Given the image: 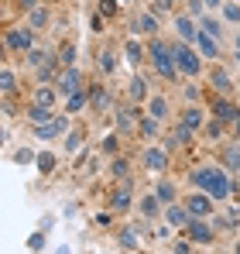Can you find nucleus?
<instances>
[{
  "instance_id": "nucleus-1",
  "label": "nucleus",
  "mask_w": 240,
  "mask_h": 254,
  "mask_svg": "<svg viewBox=\"0 0 240 254\" xmlns=\"http://www.w3.org/2000/svg\"><path fill=\"white\" fill-rule=\"evenodd\" d=\"M189 182L199 186L209 199H227V196L234 192V182H230L227 169H216V165H209V162L199 165L196 172H189Z\"/></svg>"
},
{
  "instance_id": "nucleus-2",
  "label": "nucleus",
  "mask_w": 240,
  "mask_h": 254,
  "mask_svg": "<svg viewBox=\"0 0 240 254\" xmlns=\"http://www.w3.org/2000/svg\"><path fill=\"white\" fill-rule=\"evenodd\" d=\"M148 59H151V65H155V72H158V76H165L168 83H175V79H179L175 55H172V48H168L165 42H158V38H155V42L148 45Z\"/></svg>"
},
{
  "instance_id": "nucleus-3",
  "label": "nucleus",
  "mask_w": 240,
  "mask_h": 254,
  "mask_svg": "<svg viewBox=\"0 0 240 254\" xmlns=\"http://www.w3.org/2000/svg\"><path fill=\"white\" fill-rule=\"evenodd\" d=\"M172 55H175V65H179L182 76H185V72H189V76H199V72H202V55L189 42L172 45Z\"/></svg>"
},
{
  "instance_id": "nucleus-4",
  "label": "nucleus",
  "mask_w": 240,
  "mask_h": 254,
  "mask_svg": "<svg viewBox=\"0 0 240 254\" xmlns=\"http://www.w3.org/2000/svg\"><path fill=\"white\" fill-rule=\"evenodd\" d=\"M35 42V28L24 24V28H7V52H31Z\"/></svg>"
},
{
  "instance_id": "nucleus-5",
  "label": "nucleus",
  "mask_w": 240,
  "mask_h": 254,
  "mask_svg": "<svg viewBox=\"0 0 240 254\" xmlns=\"http://www.w3.org/2000/svg\"><path fill=\"white\" fill-rule=\"evenodd\" d=\"M182 203H185V210L192 213V216H199V220L213 216V203H209V196H206V192H189Z\"/></svg>"
},
{
  "instance_id": "nucleus-6",
  "label": "nucleus",
  "mask_w": 240,
  "mask_h": 254,
  "mask_svg": "<svg viewBox=\"0 0 240 254\" xmlns=\"http://www.w3.org/2000/svg\"><path fill=\"white\" fill-rule=\"evenodd\" d=\"M175 31H179L182 42H189V45H196V38H199L196 17H189V14H179V17H175Z\"/></svg>"
},
{
  "instance_id": "nucleus-7",
  "label": "nucleus",
  "mask_w": 240,
  "mask_h": 254,
  "mask_svg": "<svg viewBox=\"0 0 240 254\" xmlns=\"http://www.w3.org/2000/svg\"><path fill=\"white\" fill-rule=\"evenodd\" d=\"M165 220H168V227H189L192 213L185 210V203H172V206H165Z\"/></svg>"
},
{
  "instance_id": "nucleus-8",
  "label": "nucleus",
  "mask_w": 240,
  "mask_h": 254,
  "mask_svg": "<svg viewBox=\"0 0 240 254\" xmlns=\"http://www.w3.org/2000/svg\"><path fill=\"white\" fill-rule=\"evenodd\" d=\"M141 162H144V169H151V172H165V169H168V151H161V148H148V151L141 155Z\"/></svg>"
},
{
  "instance_id": "nucleus-9",
  "label": "nucleus",
  "mask_w": 240,
  "mask_h": 254,
  "mask_svg": "<svg viewBox=\"0 0 240 254\" xmlns=\"http://www.w3.org/2000/svg\"><path fill=\"white\" fill-rule=\"evenodd\" d=\"M76 89H82V79H79V69L76 65H69L65 72H62V79H59V93H65V96H72Z\"/></svg>"
},
{
  "instance_id": "nucleus-10",
  "label": "nucleus",
  "mask_w": 240,
  "mask_h": 254,
  "mask_svg": "<svg viewBox=\"0 0 240 254\" xmlns=\"http://www.w3.org/2000/svg\"><path fill=\"white\" fill-rule=\"evenodd\" d=\"M213 117H216V121H223V124H230V121L237 124L240 110L230 103V100H216V103H213Z\"/></svg>"
},
{
  "instance_id": "nucleus-11",
  "label": "nucleus",
  "mask_w": 240,
  "mask_h": 254,
  "mask_svg": "<svg viewBox=\"0 0 240 254\" xmlns=\"http://www.w3.org/2000/svg\"><path fill=\"white\" fill-rule=\"evenodd\" d=\"M196 48H199L202 59H209V62H216V55H220V42H216V38H209L206 31H199V38H196Z\"/></svg>"
},
{
  "instance_id": "nucleus-12",
  "label": "nucleus",
  "mask_w": 240,
  "mask_h": 254,
  "mask_svg": "<svg viewBox=\"0 0 240 254\" xmlns=\"http://www.w3.org/2000/svg\"><path fill=\"white\" fill-rule=\"evenodd\" d=\"M209 86H213L216 93H230L234 79H230V72H227L223 65H213V72H209Z\"/></svg>"
},
{
  "instance_id": "nucleus-13",
  "label": "nucleus",
  "mask_w": 240,
  "mask_h": 254,
  "mask_svg": "<svg viewBox=\"0 0 240 254\" xmlns=\"http://www.w3.org/2000/svg\"><path fill=\"white\" fill-rule=\"evenodd\" d=\"M148 114H151L155 121H168V114H172V103H168L165 96H151V100H148Z\"/></svg>"
},
{
  "instance_id": "nucleus-14",
  "label": "nucleus",
  "mask_w": 240,
  "mask_h": 254,
  "mask_svg": "<svg viewBox=\"0 0 240 254\" xmlns=\"http://www.w3.org/2000/svg\"><path fill=\"white\" fill-rule=\"evenodd\" d=\"M189 237H192L196 244H209V241H213V230L202 223L199 216H192V223H189Z\"/></svg>"
},
{
  "instance_id": "nucleus-15",
  "label": "nucleus",
  "mask_w": 240,
  "mask_h": 254,
  "mask_svg": "<svg viewBox=\"0 0 240 254\" xmlns=\"http://www.w3.org/2000/svg\"><path fill=\"white\" fill-rule=\"evenodd\" d=\"M220 158H223V169L227 172H240V144H227Z\"/></svg>"
},
{
  "instance_id": "nucleus-16",
  "label": "nucleus",
  "mask_w": 240,
  "mask_h": 254,
  "mask_svg": "<svg viewBox=\"0 0 240 254\" xmlns=\"http://www.w3.org/2000/svg\"><path fill=\"white\" fill-rule=\"evenodd\" d=\"M28 121H31L35 127H38V124H52V121H55V110H52V107H38V103H35V107L28 110Z\"/></svg>"
},
{
  "instance_id": "nucleus-17",
  "label": "nucleus",
  "mask_w": 240,
  "mask_h": 254,
  "mask_svg": "<svg viewBox=\"0 0 240 254\" xmlns=\"http://www.w3.org/2000/svg\"><path fill=\"white\" fill-rule=\"evenodd\" d=\"M137 31H141V35H155V31H158V14H151V10L137 14Z\"/></svg>"
},
{
  "instance_id": "nucleus-18",
  "label": "nucleus",
  "mask_w": 240,
  "mask_h": 254,
  "mask_svg": "<svg viewBox=\"0 0 240 254\" xmlns=\"http://www.w3.org/2000/svg\"><path fill=\"white\" fill-rule=\"evenodd\" d=\"M202 121H206V114H202L199 107H185V114H182V124L189 127V130H199Z\"/></svg>"
},
{
  "instance_id": "nucleus-19",
  "label": "nucleus",
  "mask_w": 240,
  "mask_h": 254,
  "mask_svg": "<svg viewBox=\"0 0 240 254\" xmlns=\"http://www.w3.org/2000/svg\"><path fill=\"white\" fill-rule=\"evenodd\" d=\"M199 31H206V35H209V38H216V42L223 38V24H220L216 17H209V14L199 17Z\"/></svg>"
},
{
  "instance_id": "nucleus-20",
  "label": "nucleus",
  "mask_w": 240,
  "mask_h": 254,
  "mask_svg": "<svg viewBox=\"0 0 240 254\" xmlns=\"http://www.w3.org/2000/svg\"><path fill=\"white\" fill-rule=\"evenodd\" d=\"M144 55H148V52H144V45H141V42H134V38H130V42L123 45V59H127L130 65H137Z\"/></svg>"
},
{
  "instance_id": "nucleus-21",
  "label": "nucleus",
  "mask_w": 240,
  "mask_h": 254,
  "mask_svg": "<svg viewBox=\"0 0 240 254\" xmlns=\"http://www.w3.org/2000/svg\"><path fill=\"white\" fill-rule=\"evenodd\" d=\"M161 206H165V203L158 199V192H148V196L141 199V213H144V216H158Z\"/></svg>"
},
{
  "instance_id": "nucleus-22",
  "label": "nucleus",
  "mask_w": 240,
  "mask_h": 254,
  "mask_svg": "<svg viewBox=\"0 0 240 254\" xmlns=\"http://www.w3.org/2000/svg\"><path fill=\"white\" fill-rule=\"evenodd\" d=\"M96 69H100V72H114V69H117V55H114L110 48H107V52H100V59H96Z\"/></svg>"
},
{
  "instance_id": "nucleus-23",
  "label": "nucleus",
  "mask_w": 240,
  "mask_h": 254,
  "mask_svg": "<svg viewBox=\"0 0 240 254\" xmlns=\"http://www.w3.org/2000/svg\"><path fill=\"white\" fill-rule=\"evenodd\" d=\"M144 93H148V89H144V79H141V76H134L130 86H127V96H130L134 103H141V100H144Z\"/></svg>"
},
{
  "instance_id": "nucleus-24",
  "label": "nucleus",
  "mask_w": 240,
  "mask_h": 254,
  "mask_svg": "<svg viewBox=\"0 0 240 254\" xmlns=\"http://www.w3.org/2000/svg\"><path fill=\"white\" fill-rule=\"evenodd\" d=\"M28 24H31L35 31H38V28H45V24H48V7H35V10L28 14Z\"/></svg>"
},
{
  "instance_id": "nucleus-25",
  "label": "nucleus",
  "mask_w": 240,
  "mask_h": 254,
  "mask_svg": "<svg viewBox=\"0 0 240 254\" xmlns=\"http://www.w3.org/2000/svg\"><path fill=\"white\" fill-rule=\"evenodd\" d=\"M155 192H158V199L165 203V206H172V203H175V186H172V182H158V189H155Z\"/></svg>"
},
{
  "instance_id": "nucleus-26",
  "label": "nucleus",
  "mask_w": 240,
  "mask_h": 254,
  "mask_svg": "<svg viewBox=\"0 0 240 254\" xmlns=\"http://www.w3.org/2000/svg\"><path fill=\"white\" fill-rule=\"evenodd\" d=\"M59 134H62V130L55 127V121H52V124H38V127H35V137H41V141H52V137H59Z\"/></svg>"
},
{
  "instance_id": "nucleus-27",
  "label": "nucleus",
  "mask_w": 240,
  "mask_h": 254,
  "mask_svg": "<svg viewBox=\"0 0 240 254\" xmlns=\"http://www.w3.org/2000/svg\"><path fill=\"white\" fill-rule=\"evenodd\" d=\"M35 103H38V107H52V103H55V89H52V86H41L38 93H35Z\"/></svg>"
},
{
  "instance_id": "nucleus-28",
  "label": "nucleus",
  "mask_w": 240,
  "mask_h": 254,
  "mask_svg": "<svg viewBox=\"0 0 240 254\" xmlns=\"http://www.w3.org/2000/svg\"><path fill=\"white\" fill-rule=\"evenodd\" d=\"M79 110H86V93L76 89V93L69 96V110H65V114H79Z\"/></svg>"
},
{
  "instance_id": "nucleus-29",
  "label": "nucleus",
  "mask_w": 240,
  "mask_h": 254,
  "mask_svg": "<svg viewBox=\"0 0 240 254\" xmlns=\"http://www.w3.org/2000/svg\"><path fill=\"white\" fill-rule=\"evenodd\" d=\"M110 206H114V210H127V206H130V192H127V189H117V192L110 196Z\"/></svg>"
},
{
  "instance_id": "nucleus-30",
  "label": "nucleus",
  "mask_w": 240,
  "mask_h": 254,
  "mask_svg": "<svg viewBox=\"0 0 240 254\" xmlns=\"http://www.w3.org/2000/svg\"><path fill=\"white\" fill-rule=\"evenodd\" d=\"M220 10H223V17H227V21H234V24L240 21V0H227Z\"/></svg>"
},
{
  "instance_id": "nucleus-31",
  "label": "nucleus",
  "mask_w": 240,
  "mask_h": 254,
  "mask_svg": "<svg viewBox=\"0 0 240 254\" xmlns=\"http://www.w3.org/2000/svg\"><path fill=\"white\" fill-rule=\"evenodd\" d=\"M141 134H144V137H148V141H155V137H158V121H155V117H148V121H141Z\"/></svg>"
},
{
  "instance_id": "nucleus-32",
  "label": "nucleus",
  "mask_w": 240,
  "mask_h": 254,
  "mask_svg": "<svg viewBox=\"0 0 240 254\" xmlns=\"http://www.w3.org/2000/svg\"><path fill=\"white\" fill-rule=\"evenodd\" d=\"M65 137H69V141H65V151H76V148H82V127H72Z\"/></svg>"
},
{
  "instance_id": "nucleus-33",
  "label": "nucleus",
  "mask_w": 240,
  "mask_h": 254,
  "mask_svg": "<svg viewBox=\"0 0 240 254\" xmlns=\"http://www.w3.org/2000/svg\"><path fill=\"white\" fill-rule=\"evenodd\" d=\"M107 107H110V96L100 86H93V110H107Z\"/></svg>"
},
{
  "instance_id": "nucleus-34",
  "label": "nucleus",
  "mask_w": 240,
  "mask_h": 254,
  "mask_svg": "<svg viewBox=\"0 0 240 254\" xmlns=\"http://www.w3.org/2000/svg\"><path fill=\"white\" fill-rule=\"evenodd\" d=\"M0 79H3V93H14V86H17V76H14V69H10V65H3V76H0Z\"/></svg>"
},
{
  "instance_id": "nucleus-35",
  "label": "nucleus",
  "mask_w": 240,
  "mask_h": 254,
  "mask_svg": "<svg viewBox=\"0 0 240 254\" xmlns=\"http://www.w3.org/2000/svg\"><path fill=\"white\" fill-rule=\"evenodd\" d=\"M38 172H41V175L55 172V155H48V151H45V155H38Z\"/></svg>"
},
{
  "instance_id": "nucleus-36",
  "label": "nucleus",
  "mask_w": 240,
  "mask_h": 254,
  "mask_svg": "<svg viewBox=\"0 0 240 254\" xmlns=\"http://www.w3.org/2000/svg\"><path fill=\"white\" fill-rule=\"evenodd\" d=\"M220 134H223V121H209L206 124V137L209 141H220Z\"/></svg>"
},
{
  "instance_id": "nucleus-37",
  "label": "nucleus",
  "mask_w": 240,
  "mask_h": 254,
  "mask_svg": "<svg viewBox=\"0 0 240 254\" xmlns=\"http://www.w3.org/2000/svg\"><path fill=\"white\" fill-rule=\"evenodd\" d=\"M120 241H123V248H130V251L137 248V234H134L130 227H123V230H120Z\"/></svg>"
},
{
  "instance_id": "nucleus-38",
  "label": "nucleus",
  "mask_w": 240,
  "mask_h": 254,
  "mask_svg": "<svg viewBox=\"0 0 240 254\" xmlns=\"http://www.w3.org/2000/svg\"><path fill=\"white\" fill-rule=\"evenodd\" d=\"M175 0H151V14H168Z\"/></svg>"
},
{
  "instance_id": "nucleus-39",
  "label": "nucleus",
  "mask_w": 240,
  "mask_h": 254,
  "mask_svg": "<svg viewBox=\"0 0 240 254\" xmlns=\"http://www.w3.org/2000/svg\"><path fill=\"white\" fill-rule=\"evenodd\" d=\"M28 248H31V251H41V248H45V230H38V234H31Z\"/></svg>"
},
{
  "instance_id": "nucleus-40",
  "label": "nucleus",
  "mask_w": 240,
  "mask_h": 254,
  "mask_svg": "<svg viewBox=\"0 0 240 254\" xmlns=\"http://www.w3.org/2000/svg\"><path fill=\"white\" fill-rule=\"evenodd\" d=\"M62 62H65V65L76 62V45H62Z\"/></svg>"
},
{
  "instance_id": "nucleus-41",
  "label": "nucleus",
  "mask_w": 240,
  "mask_h": 254,
  "mask_svg": "<svg viewBox=\"0 0 240 254\" xmlns=\"http://www.w3.org/2000/svg\"><path fill=\"white\" fill-rule=\"evenodd\" d=\"M14 158H17L21 165H24V162H35V151H28V148H17V155H14Z\"/></svg>"
},
{
  "instance_id": "nucleus-42",
  "label": "nucleus",
  "mask_w": 240,
  "mask_h": 254,
  "mask_svg": "<svg viewBox=\"0 0 240 254\" xmlns=\"http://www.w3.org/2000/svg\"><path fill=\"white\" fill-rule=\"evenodd\" d=\"M100 14L114 17V14H117V3H114V0H103V3H100Z\"/></svg>"
},
{
  "instance_id": "nucleus-43",
  "label": "nucleus",
  "mask_w": 240,
  "mask_h": 254,
  "mask_svg": "<svg viewBox=\"0 0 240 254\" xmlns=\"http://www.w3.org/2000/svg\"><path fill=\"white\" fill-rule=\"evenodd\" d=\"M103 151H117V134H110V137H103Z\"/></svg>"
},
{
  "instance_id": "nucleus-44",
  "label": "nucleus",
  "mask_w": 240,
  "mask_h": 254,
  "mask_svg": "<svg viewBox=\"0 0 240 254\" xmlns=\"http://www.w3.org/2000/svg\"><path fill=\"white\" fill-rule=\"evenodd\" d=\"M35 3H38V0H17V10H21V14H24V10H35Z\"/></svg>"
},
{
  "instance_id": "nucleus-45",
  "label": "nucleus",
  "mask_w": 240,
  "mask_h": 254,
  "mask_svg": "<svg viewBox=\"0 0 240 254\" xmlns=\"http://www.w3.org/2000/svg\"><path fill=\"white\" fill-rule=\"evenodd\" d=\"M114 175H127V162H123V158L114 162Z\"/></svg>"
},
{
  "instance_id": "nucleus-46",
  "label": "nucleus",
  "mask_w": 240,
  "mask_h": 254,
  "mask_svg": "<svg viewBox=\"0 0 240 254\" xmlns=\"http://www.w3.org/2000/svg\"><path fill=\"white\" fill-rule=\"evenodd\" d=\"M185 100H192V103H196V100H199V89H196V86H185Z\"/></svg>"
},
{
  "instance_id": "nucleus-47",
  "label": "nucleus",
  "mask_w": 240,
  "mask_h": 254,
  "mask_svg": "<svg viewBox=\"0 0 240 254\" xmlns=\"http://www.w3.org/2000/svg\"><path fill=\"white\" fill-rule=\"evenodd\" d=\"M96 227H110V213H96Z\"/></svg>"
},
{
  "instance_id": "nucleus-48",
  "label": "nucleus",
  "mask_w": 240,
  "mask_h": 254,
  "mask_svg": "<svg viewBox=\"0 0 240 254\" xmlns=\"http://www.w3.org/2000/svg\"><path fill=\"white\" fill-rule=\"evenodd\" d=\"M202 3H206V10H220L227 0H202Z\"/></svg>"
},
{
  "instance_id": "nucleus-49",
  "label": "nucleus",
  "mask_w": 240,
  "mask_h": 254,
  "mask_svg": "<svg viewBox=\"0 0 240 254\" xmlns=\"http://www.w3.org/2000/svg\"><path fill=\"white\" fill-rule=\"evenodd\" d=\"M55 127L59 130H69V117H55Z\"/></svg>"
},
{
  "instance_id": "nucleus-50",
  "label": "nucleus",
  "mask_w": 240,
  "mask_h": 254,
  "mask_svg": "<svg viewBox=\"0 0 240 254\" xmlns=\"http://www.w3.org/2000/svg\"><path fill=\"white\" fill-rule=\"evenodd\" d=\"M234 45H237V52H240V31H237V38H234Z\"/></svg>"
},
{
  "instance_id": "nucleus-51",
  "label": "nucleus",
  "mask_w": 240,
  "mask_h": 254,
  "mask_svg": "<svg viewBox=\"0 0 240 254\" xmlns=\"http://www.w3.org/2000/svg\"><path fill=\"white\" fill-rule=\"evenodd\" d=\"M234 254H240V241H237V244H234Z\"/></svg>"
},
{
  "instance_id": "nucleus-52",
  "label": "nucleus",
  "mask_w": 240,
  "mask_h": 254,
  "mask_svg": "<svg viewBox=\"0 0 240 254\" xmlns=\"http://www.w3.org/2000/svg\"><path fill=\"white\" fill-rule=\"evenodd\" d=\"M237 134H240V117H237Z\"/></svg>"
},
{
  "instance_id": "nucleus-53",
  "label": "nucleus",
  "mask_w": 240,
  "mask_h": 254,
  "mask_svg": "<svg viewBox=\"0 0 240 254\" xmlns=\"http://www.w3.org/2000/svg\"><path fill=\"white\" fill-rule=\"evenodd\" d=\"M237 86H240V79H237Z\"/></svg>"
},
{
  "instance_id": "nucleus-54",
  "label": "nucleus",
  "mask_w": 240,
  "mask_h": 254,
  "mask_svg": "<svg viewBox=\"0 0 240 254\" xmlns=\"http://www.w3.org/2000/svg\"><path fill=\"white\" fill-rule=\"evenodd\" d=\"M48 3H52V0H48Z\"/></svg>"
}]
</instances>
